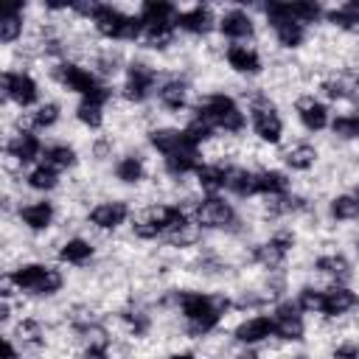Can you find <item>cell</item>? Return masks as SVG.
<instances>
[{
    "label": "cell",
    "mask_w": 359,
    "mask_h": 359,
    "mask_svg": "<svg viewBox=\"0 0 359 359\" xmlns=\"http://www.w3.org/2000/svg\"><path fill=\"white\" fill-rule=\"evenodd\" d=\"M191 118L208 123L213 132L227 135V137H238L247 129V115L241 109V104L236 101V95L230 93H202L194 107H191Z\"/></svg>",
    "instance_id": "obj_1"
},
{
    "label": "cell",
    "mask_w": 359,
    "mask_h": 359,
    "mask_svg": "<svg viewBox=\"0 0 359 359\" xmlns=\"http://www.w3.org/2000/svg\"><path fill=\"white\" fill-rule=\"evenodd\" d=\"M14 286L20 294H31V297H56L65 289V272L53 264H42V261H22L14 269H8Z\"/></svg>",
    "instance_id": "obj_2"
},
{
    "label": "cell",
    "mask_w": 359,
    "mask_h": 359,
    "mask_svg": "<svg viewBox=\"0 0 359 359\" xmlns=\"http://www.w3.org/2000/svg\"><path fill=\"white\" fill-rule=\"evenodd\" d=\"M90 25H93L95 36L109 39V42H140L143 31H146L137 11L129 14V11H123L121 6H112V3H98Z\"/></svg>",
    "instance_id": "obj_3"
},
{
    "label": "cell",
    "mask_w": 359,
    "mask_h": 359,
    "mask_svg": "<svg viewBox=\"0 0 359 359\" xmlns=\"http://www.w3.org/2000/svg\"><path fill=\"white\" fill-rule=\"evenodd\" d=\"M157 87H160V67L143 56H132L123 70V84H121L118 95L123 104L140 107L151 95H157Z\"/></svg>",
    "instance_id": "obj_4"
},
{
    "label": "cell",
    "mask_w": 359,
    "mask_h": 359,
    "mask_svg": "<svg viewBox=\"0 0 359 359\" xmlns=\"http://www.w3.org/2000/svg\"><path fill=\"white\" fill-rule=\"evenodd\" d=\"M48 76H50L65 93H76V95H81V98L90 95V93L101 84V79L93 73V67H84V65H79V62H73V59L48 65Z\"/></svg>",
    "instance_id": "obj_5"
},
{
    "label": "cell",
    "mask_w": 359,
    "mask_h": 359,
    "mask_svg": "<svg viewBox=\"0 0 359 359\" xmlns=\"http://www.w3.org/2000/svg\"><path fill=\"white\" fill-rule=\"evenodd\" d=\"M3 104H14L20 109L39 107V81L28 70H3Z\"/></svg>",
    "instance_id": "obj_6"
},
{
    "label": "cell",
    "mask_w": 359,
    "mask_h": 359,
    "mask_svg": "<svg viewBox=\"0 0 359 359\" xmlns=\"http://www.w3.org/2000/svg\"><path fill=\"white\" fill-rule=\"evenodd\" d=\"M219 36L227 39L230 45H247L250 39H255L258 34V25H255V17L241 8V6H227L222 8L219 14V25H216Z\"/></svg>",
    "instance_id": "obj_7"
},
{
    "label": "cell",
    "mask_w": 359,
    "mask_h": 359,
    "mask_svg": "<svg viewBox=\"0 0 359 359\" xmlns=\"http://www.w3.org/2000/svg\"><path fill=\"white\" fill-rule=\"evenodd\" d=\"M129 216H132V205L126 202V199H118V196H112V199H101V202H95L90 210H87V224L93 227V230H98V233H115V230H121L126 222H129Z\"/></svg>",
    "instance_id": "obj_8"
},
{
    "label": "cell",
    "mask_w": 359,
    "mask_h": 359,
    "mask_svg": "<svg viewBox=\"0 0 359 359\" xmlns=\"http://www.w3.org/2000/svg\"><path fill=\"white\" fill-rule=\"evenodd\" d=\"M272 320H275V339L278 342L300 345L306 339V320H303V311L297 309L294 300H278L272 309Z\"/></svg>",
    "instance_id": "obj_9"
},
{
    "label": "cell",
    "mask_w": 359,
    "mask_h": 359,
    "mask_svg": "<svg viewBox=\"0 0 359 359\" xmlns=\"http://www.w3.org/2000/svg\"><path fill=\"white\" fill-rule=\"evenodd\" d=\"M233 342H238L241 348H258L269 339H275V320L272 314H255V317H244L233 325Z\"/></svg>",
    "instance_id": "obj_10"
},
{
    "label": "cell",
    "mask_w": 359,
    "mask_h": 359,
    "mask_svg": "<svg viewBox=\"0 0 359 359\" xmlns=\"http://www.w3.org/2000/svg\"><path fill=\"white\" fill-rule=\"evenodd\" d=\"M191 95H194V84H191L188 76H180V73L163 79L160 87H157V104L165 112H171V115H180L182 109L194 107L191 104Z\"/></svg>",
    "instance_id": "obj_11"
},
{
    "label": "cell",
    "mask_w": 359,
    "mask_h": 359,
    "mask_svg": "<svg viewBox=\"0 0 359 359\" xmlns=\"http://www.w3.org/2000/svg\"><path fill=\"white\" fill-rule=\"evenodd\" d=\"M292 107L297 112V121L306 132H323L331 126V112L323 101L314 98V93H300L292 98Z\"/></svg>",
    "instance_id": "obj_12"
},
{
    "label": "cell",
    "mask_w": 359,
    "mask_h": 359,
    "mask_svg": "<svg viewBox=\"0 0 359 359\" xmlns=\"http://www.w3.org/2000/svg\"><path fill=\"white\" fill-rule=\"evenodd\" d=\"M174 25H177V31H180V34H188V36H199V39H205L208 34H213V31H216L219 17L213 14V8H210V6H191V8H182V11L177 14Z\"/></svg>",
    "instance_id": "obj_13"
},
{
    "label": "cell",
    "mask_w": 359,
    "mask_h": 359,
    "mask_svg": "<svg viewBox=\"0 0 359 359\" xmlns=\"http://www.w3.org/2000/svg\"><path fill=\"white\" fill-rule=\"evenodd\" d=\"M227 67L236 73V76H244V79H255L264 73V56L255 45H227L222 50Z\"/></svg>",
    "instance_id": "obj_14"
},
{
    "label": "cell",
    "mask_w": 359,
    "mask_h": 359,
    "mask_svg": "<svg viewBox=\"0 0 359 359\" xmlns=\"http://www.w3.org/2000/svg\"><path fill=\"white\" fill-rule=\"evenodd\" d=\"M56 213H59V208L50 199H34V202H25V205L17 208V219H20V224L28 233H45V230H50L53 222H56Z\"/></svg>",
    "instance_id": "obj_15"
},
{
    "label": "cell",
    "mask_w": 359,
    "mask_h": 359,
    "mask_svg": "<svg viewBox=\"0 0 359 359\" xmlns=\"http://www.w3.org/2000/svg\"><path fill=\"white\" fill-rule=\"evenodd\" d=\"M359 309V294L345 283H331L323 289V317L325 320H342L345 314Z\"/></svg>",
    "instance_id": "obj_16"
},
{
    "label": "cell",
    "mask_w": 359,
    "mask_h": 359,
    "mask_svg": "<svg viewBox=\"0 0 359 359\" xmlns=\"http://www.w3.org/2000/svg\"><path fill=\"white\" fill-rule=\"evenodd\" d=\"M112 177H115V182H121V185H132V188L143 185V182L149 180V163H146L143 151H137V149L123 151V154L115 160V165H112Z\"/></svg>",
    "instance_id": "obj_17"
},
{
    "label": "cell",
    "mask_w": 359,
    "mask_h": 359,
    "mask_svg": "<svg viewBox=\"0 0 359 359\" xmlns=\"http://www.w3.org/2000/svg\"><path fill=\"white\" fill-rule=\"evenodd\" d=\"M311 269L317 272V275H323V278H328L331 283H345L348 286V280L351 278H356V272H353V264L348 261V255H342V252H320L314 261H311Z\"/></svg>",
    "instance_id": "obj_18"
},
{
    "label": "cell",
    "mask_w": 359,
    "mask_h": 359,
    "mask_svg": "<svg viewBox=\"0 0 359 359\" xmlns=\"http://www.w3.org/2000/svg\"><path fill=\"white\" fill-rule=\"evenodd\" d=\"M146 143H149L157 154H163V157H168V154H174V151H180V149H194V146L185 140L182 126H151V129L146 132Z\"/></svg>",
    "instance_id": "obj_19"
},
{
    "label": "cell",
    "mask_w": 359,
    "mask_h": 359,
    "mask_svg": "<svg viewBox=\"0 0 359 359\" xmlns=\"http://www.w3.org/2000/svg\"><path fill=\"white\" fill-rule=\"evenodd\" d=\"M25 11L28 6L22 3H6L0 8V42L6 48H11L17 39H22V31H25Z\"/></svg>",
    "instance_id": "obj_20"
},
{
    "label": "cell",
    "mask_w": 359,
    "mask_h": 359,
    "mask_svg": "<svg viewBox=\"0 0 359 359\" xmlns=\"http://www.w3.org/2000/svg\"><path fill=\"white\" fill-rule=\"evenodd\" d=\"M42 151H45V146H42V140H39L34 132H14V135H8V140H6V154H11V157H14L17 163H22V165L39 160Z\"/></svg>",
    "instance_id": "obj_21"
},
{
    "label": "cell",
    "mask_w": 359,
    "mask_h": 359,
    "mask_svg": "<svg viewBox=\"0 0 359 359\" xmlns=\"http://www.w3.org/2000/svg\"><path fill=\"white\" fill-rule=\"evenodd\" d=\"M224 191H230L238 199H255L258 196V174L255 168L247 165H227V180H224Z\"/></svg>",
    "instance_id": "obj_22"
},
{
    "label": "cell",
    "mask_w": 359,
    "mask_h": 359,
    "mask_svg": "<svg viewBox=\"0 0 359 359\" xmlns=\"http://www.w3.org/2000/svg\"><path fill=\"white\" fill-rule=\"evenodd\" d=\"M280 160H283V165H286L289 171L306 174V171H311V168L320 163V149H317L314 143L297 140V143H292V146H286V149L280 151Z\"/></svg>",
    "instance_id": "obj_23"
},
{
    "label": "cell",
    "mask_w": 359,
    "mask_h": 359,
    "mask_svg": "<svg viewBox=\"0 0 359 359\" xmlns=\"http://www.w3.org/2000/svg\"><path fill=\"white\" fill-rule=\"evenodd\" d=\"M227 165L224 160H210V163H202L194 174V185L196 191H202L205 196H213L219 191H224V180H227Z\"/></svg>",
    "instance_id": "obj_24"
},
{
    "label": "cell",
    "mask_w": 359,
    "mask_h": 359,
    "mask_svg": "<svg viewBox=\"0 0 359 359\" xmlns=\"http://www.w3.org/2000/svg\"><path fill=\"white\" fill-rule=\"evenodd\" d=\"M56 258L70 266H87L95 258V244L84 236H70L56 247Z\"/></svg>",
    "instance_id": "obj_25"
},
{
    "label": "cell",
    "mask_w": 359,
    "mask_h": 359,
    "mask_svg": "<svg viewBox=\"0 0 359 359\" xmlns=\"http://www.w3.org/2000/svg\"><path fill=\"white\" fill-rule=\"evenodd\" d=\"M93 62V73L98 79H115L121 70H126V53L118 48V45H101L95 50V56L90 59Z\"/></svg>",
    "instance_id": "obj_26"
},
{
    "label": "cell",
    "mask_w": 359,
    "mask_h": 359,
    "mask_svg": "<svg viewBox=\"0 0 359 359\" xmlns=\"http://www.w3.org/2000/svg\"><path fill=\"white\" fill-rule=\"evenodd\" d=\"M180 8L174 3H165V0H146L140 3L137 8V17L143 22V28H160V25H174Z\"/></svg>",
    "instance_id": "obj_27"
},
{
    "label": "cell",
    "mask_w": 359,
    "mask_h": 359,
    "mask_svg": "<svg viewBox=\"0 0 359 359\" xmlns=\"http://www.w3.org/2000/svg\"><path fill=\"white\" fill-rule=\"evenodd\" d=\"M266 28L272 31L275 42L283 48V50H297L306 45L309 39V28L300 25V22H292V20H278V22H266Z\"/></svg>",
    "instance_id": "obj_28"
},
{
    "label": "cell",
    "mask_w": 359,
    "mask_h": 359,
    "mask_svg": "<svg viewBox=\"0 0 359 359\" xmlns=\"http://www.w3.org/2000/svg\"><path fill=\"white\" fill-rule=\"evenodd\" d=\"M11 337L17 339L20 348L39 351V348H45V323L39 317H20Z\"/></svg>",
    "instance_id": "obj_29"
},
{
    "label": "cell",
    "mask_w": 359,
    "mask_h": 359,
    "mask_svg": "<svg viewBox=\"0 0 359 359\" xmlns=\"http://www.w3.org/2000/svg\"><path fill=\"white\" fill-rule=\"evenodd\" d=\"M42 165H50L53 171H73L79 165V151L73 143H50L42 151Z\"/></svg>",
    "instance_id": "obj_30"
},
{
    "label": "cell",
    "mask_w": 359,
    "mask_h": 359,
    "mask_svg": "<svg viewBox=\"0 0 359 359\" xmlns=\"http://www.w3.org/2000/svg\"><path fill=\"white\" fill-rule=\"evenodd\" d=\"M258 174V196H283L292 191V180L280 168H255Z\"/></svg>",
    "instance_id": "obj_31"
},
{
    "label": "cell",
    "mask_w": 359,
    "mask_h": 359,
    "mask_svg": "<svg viewBox=\"0 0 359 359\" xmlns=\"http://www.w3.org/2000/svg\"><path fill=\"white\" fill-rule=\"evenodd\" d=\"M328 219L331 222H359V202L353 194H337L328 199Z\"/></svg>",
    "instance_id": "obj_32"
},
{
    "label": "cell",
    "mask_w": 359,
    "mask_h": 359,
    "mask_svg": "<svg viewBox=\"0 0 359 359\" xmlns=\"http://www.w3.org/2000/svg\"><path fill=\"white\" fill-rule=\"evenodd\" d=\"M22 180H25V188L39 191V194H50L59 188V171H53L50 165H42V163L34 165Z\"/></svg>",
    "instance_id": "obj_33"
},
{
    "label": "cell",
    "mask_w": 359,
    "mask_h": 359,
    "mask_svg": "<svg viewBox=\"0 0 359 359\" xmlns=\"http://www.w3.org/2000/svg\"><path fill=\"white\" fill-rule=\"evenodd\" d=\"M31 115V129H50V126H56L59 123V118H62V107H59V101H42L34 112H28Z\"/></svg>",
    "instance_id": "obj_34"
},
{
    "label": "cell",
    "mask_w": 359,
    "mask_h": 359,
    "mask_svg": "<svg viewBox=\"0 0 359 359\" xmlns=\"http://www.w3.org/2000/svg\"><path fill=\"white\" fill-rule=\"evenodd\" d=\"M76 121L84 126V129H101L104 121H107V107H98V104H90V101H79L76 107Z\"/></svg>",
    "instance_id": "obj_35"
},
{
    "label": "cell",
    "mask_w": 359,
    "mask_h": 359,
    "mask_svg": "<svg viewBox=\"0 0 359 359\" xmlns=\"http://www.w3.org/2000/svg\"><path fill=\"white\" fill-rule=\"evenodd\" d=\"M294 303H297V309H300L303 314H311V317L320 314V317H323V289H320V286H311V283L300 286Z\"/></svg>",
    "instance_id": "obj_36"
},
{
    "label": "cell",
    "mask_w": 359,
    "mask_h": 359,
    "mask_svg": "<svg viewBox=\"0 0 359 359\" xmlns=\"http://www.w3.org/2000/svg\"><path fill=\"white\" fill-rule=\"evenodd\" d=\"M328 359H359V342H356L353 337H342V339L331 348Z\"/></svg>",
    "instance_id": "obj_37"
},
{
    "label": "cell",
    "mask_w": 359,
    "mask_h": 359,
    "mask_svg": "<svg viewBox=\"0 0 359 359\" xmlns=\"http://www.w3.org/2000/svg\"><path fill=\"white\" fill-rule=\"evenodd\" d=\"M112 345H81L76 351V359H112Z\"/></svg>",
    "instance_id": "obj_38"
},
{
    "label": "cell",
    "mask_w": 359,
    "mask_h": 359,
    "mask_svg": "<svg viewBox=\"0 0 359 359\" xmlns=\"http://www.w3.org/2000/svg\"><path fill=\"white\" fill-rule=\"evenodd\" d=\"M3 359H20V353H17V342H14L11 334L3 337Z\"/></svg>",
    "instance_id": "obj_39"
},
{
    "label": "cell",
    "mask_w": 359,
    "mask_h": 359,
    "mask_svg": "<svg viewBox=\"0 0 359 359\" xmlns=\"http://www.w3.org/2000/svg\"><path fill=\"white\" fill-rule=\"evenodd\" d=\"M345 76H348V81H351V87H353V93H356V90H359V62L351 65V67L345 70Z\"/></svg>",
    "instance_id": "obj_40"
},
{
    "label": "cell",
    "mask_w": 359,
    "mask_h": 359,
    "mask_svg": "<svg viewBox=\"0 0 359 359\" xmlns=\"http://www.w3.org/2000/svg\"><path fill=\"white\" fill-rule=\"evenodd\" d=\"M165 359H196V353H191V351H174Z\"/></svg>",
    "instance_id": "obj_41"
},
{
    "label": "cell",
    "mask_w": 359,
    "mask_h": 359,
    "mask_svg": "<svg viewBox=\"0 0 359 359\" xmlns=\"http://www.w3.org/2000/svg\"><path fill=\"white\" fill-rule=\"evenodd\" d=\"M351 194H353V199L359 202V180H353V188H351Z\"/></svg>",
    "instance_id": "obj_42"
},
{
    "label": "cell",
    "mask_w": 359,
    "mask_h": 359,
    "mask_svg": "<svg viewBox=\"0 0 359 359\" xmlns=\"http://www.w3.org/2000/svg\"><path fill=\"white\" fill-rule=\"evenodd\" d=\"M286 359H311L309 353H292V356H286Z\"/></svg>",
    "instance_id": "obj_43"
}]
</instances>
